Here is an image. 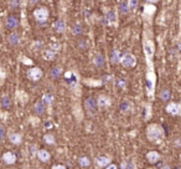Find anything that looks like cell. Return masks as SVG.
I'll return each instance as SVG.
<instances>
[{"label": "cell", "instance_id": "6da1fadb", "mask_svg": "<svg viewBox=\"0 0 181 169\" xmlns=\"http://www.w3.org/2000/svg\"><path fill=\"white\" fill-rule=\"evenodd\" d=\"M146 136H148V139L149 141H151V142H159L161 138H164L163 127H160L156 123L149 124L148 126V129H146Z\"/></svg>", "mask_w": 181, "mask_h": 169}, {"label": "cell", "instance_id": "7a4b0ae2", "mask_svg": "<svg viewBox=\"0 0 181 169\" xmlns=\"http://www.w3.org/2000/svg\"><path fill=\"white\" fill-rule=\"evenodd\" d=\"M143 49H144L145 59H146V62H148V66H149V71H153L151 59H153L154 52H155V46H154V42H153L150 39L144 37V39H143Z\"/></svg>", "mask_w": 181, "mask_h": 169}, {"label": "cell", "instance_id": "3957f363", "mask_svg": "<svg viewBox=\"0 0 181 169\" xmlns=\"http://www.w3.org/2000/svg\"><path fill=\"white\" fill-rule=\"evenodd\" d=\"M146 81H148V96L153 97L154 96V88H155V84H156V76L154 70L153 71H148L146 74Z\"/></svg>", "mask_w": 181, "mask_h": 169}, {"label": "cell", "instance_id": "277c9868", "mask_svg": "<svg viewBox=\"0 0 181 169\" xmlns=\"http://www.w3.org/2000/svg\"><path fill=\"white\" fill-rule=\"evenodd\" d=\"M120 64L125 67V69H129V67H134L137 65V59L135 56H133L132 54H125L122 56L120 59Z\"/></svg>", "mask_w": 181, "mask_h": 169}, {"label": "cell", "instance_id": "5b68a950", "mask_svg": "<svg viewBox=\"0 0 181 169\" xmlns=\"http://www.w3.org/2000/svg\"><path fill=\"white\" fill-rule=\"evenodd\" d=\"M34 16L39 22H45L49 19V10L46 7H37L34 11Z\"/></svg>", "mask_w": 181, "mask_h": 169}, {"label": "cell", "instance_id": "8992f818", "mask_svg": "<svg viewBox=\"0 0 181 169\" xmlns=\"http://www.w3.org/2000/svg\"><path fill=\"white\" fill-rule=\"evenodd\" d=\"M27 77H29L31 81H39V80L42 77V71H41L39 67L30 69L29 72H27Z\"/></svg>", "mask_w": 181, "mask_h": 169}, {"label": "cell", "instance_id": "52a82bcc", "mask_svg": "<svg viewBox=\"0 0 181 169\" xmlns=\"http://www.w3.org/2000/svg\"><path fill=\"white\" fill-rule=\"evenodd\" d=\"M65 77H66L67 82L70 84V86H71L72 88H76V87H77L78 79H77L76 72H73V71H68V72H66V74H65Z\"/></svg>", "mask_w": 181, "mask_h": 169}, {"label": "cell", "instance_id": "ba28073f", "mask_svg": "<svg viewBox=\"0 0 181 169\" xmlns=\"http://www.w3.org/2000/svg\"><path fill=\"white\" fill-rule=\"evenodd\" d=\"M166 112H168L169 114H173V116H178V114H180V107H179V103L170 102V103L166 106Z\"/></svg>", "mask_w": 181, "mask_h": 169}, {"label": "cell", "instance_id": "9c48e42d", "mask_svg": "<svg viewBox=\"0 0 181 169\" xmlns=\"http://www.w3.org/2000/svg\"><path fill=\"white\" fill-rule=\"evenodd\" d=\"M156 11V7L153 5V4H145L144 5V9H143V15L145 16V17H150V16H153L154 15V12Z\"/></svg>", "mask_w": 181, "mask_h": 169}, {"label": "cell", "instance_id": "30bf717a", "mask_svg": "<svg viewBox=\"0 0 181 169\" xmlns=\"http://www.w3.org/2000/svg\"><path fill=\"white\" fill-rule=\"evenodd\" d=\"M109 164H110V158H109V157H103V156H100V157H98V158L95 159V166L99 167V168L108 167Z\"/></svg>", "mask_w": 181, "mask_h": 169}, {"label": "cell", "instance_id": "8fae6325", "mask_svg": "<svg viewBox=\"0 0 181 169\" xmlns=\"http://www.w3.org/2000/svg\"><path fill=\"white\" fill-rule=\"evenodd\" d=\"M104 24H108V25H115V21H117V15L114 11H108L107 15L104 16Z\"/></svg>", "mask_w": 181, "mask_h": 169}, {"label": "cell", "instance_id": "7c38bea8", "mask_svg": "<svg viewBox=\"0 0 181 169\" xmlns=\"http://www.w3.org/2000/svg\"><path fill=\"white\" fill-rule=\"evenodd\" d=\"M146 159H148V162H149V163L154 164V163L159 162V159H160V154H159L158 152H155V151L148 152V153H146Z\"/></svg>", "mask_w": 181, "mask_h": 169}, {"label": "cell", "instance_id": "4fadbf2b", "mask_svg": "<svg viewBox=\"0 0 181 169\" xmlns=\"http://www.w3.org/2000/svg\"><path fill=\"white\" fill-rule=\"evenodd\" d=\"M97 104H98V107H100V108H105V107H108V106L110 104V98L107 97V96H103V94H102V96L98 97Z\"/></svg>", "mask_w": 181, "mask_h": 169}, {"label": "cell", "instance_id": "5bb4252c", "mask_svg": "<svg viewBox=\"0 0 181 169\" xmlns=\"http://www.w3.org/2000/svg\"><path fill=\"white\" fill-rule=\"evenodd\" d=\"M2 161L6 163V164H14L16 162V156L11 152H6L2 154Z\"/></svg>", "mask_w": 181, "mask_h": 169}, {"label": "cell", "instance_id": "9a60e30c", "mask_svg": "<svg viewBox=\"0 0 181 169\" xmlns=\"http://www.w3.org/2000/svg\"><path fill=\"white\" fill-rule=\"evenodd\" d=\"M36 156H37V158L41 161V162H49L50 161V158H51V156H50V153L47 152V151H45V149H40V151H37V153H36Z\"/></svg>", "mask_w": 181, "mask_h": 169}, {"label": "cell", "instance_id": "2e32d148", "mask_svg": "<svg viewBox=\"0 0 181 169\" xmlns=\"http://www.w3.org/2000/svg\"><path fill=\"white\" fill-rule=\"evenodd\" d=\"M55 56H56V51H55V50H51V49H47V50H45V51L42 52V57H44L45 60H47V61L53 60Z\"/></svg>", "mask_w": 181, "mask_h": 169}, {"label": "cell", "instance_id": "e0dca14e", "mask_svg": "<svg viewBox=\"0 0 181 169\" xmlns=\"http://www.w3.org/2000/svg\"><path fill=\"white\" fill-rule=\"evenodd\" d=\"M16 97H17V101H19L21 104H25V103L27 102V99H29L27 93L24 92V91H17V92H16Z\"/></svg>", "mask_w": 181, "mask_h": 169}, {"label": "cell", "instance_id": "ac0fdd59", "mask_svg": "<svg viewBox=\"0 0 181 169\" xmlns=\"http://www.w3.org/2000/svg\"><path fill=\"white\" fill-rule=\"evenodd\" d=\"M65 27H66V25H65V21L63 20H57V21L53 22V29L57 32H63L65 31Z\"/></svg>", "mask_w": 181, "mask_h": 169}, {"label": "cell", "instance_id": "d6986e66", "mask_svg": "<svg viewBox=\"0 0 181 169\" xmlns=\"http://www.w3.org/2000/svg\"><path fill=\"white\" fill-rule=\"evenodd\" d=\"M9 141L12 144H20L21 141H22V138H21V134H19V133H11L9 136Z\"/></svg>", "mask_w": 181, "mask_h": 169}, {"label": "cell", "instance_id": "ffe728a7", "mask_svg": "<svg viewBox=\"0 0 181 169\" xmlns=\"http://www.w3.org/2000/svg\"><path fill=\"white\" fill-rule=\"evenodd\" d=\"M95 101L92 98V97H88L86 101H85V107L90 111V112H92V111H94V108H95Z\"/></svg>", "mask_w": 181, "mask_h": 169}, {"label": "cell", "instance_id": "44dd1931", "mask_svg": "<svg viewBox=\"0 0 181 169\" xmlns=\"http://www.w3.org/2000/svg\"><path fill=\"white\" fill-rule=\"evenodd\" d=\"M93 64H94V66H97V67H103V65H104V59H103V56H102L100 54H97L95 57L93 59Z\"/></svg>", "mask_w": 181, "mask_h": 169}, {"label": "cell", "instance_id": "7402d4cb", "mask_svg": "<svg viewBox=\"0 0 181 169\" xmlns=\"http://www.w3.org/2000/svg\"><path fill=\"white\" fill-rule=\"evenodd\" d=\"M7 40H9V44H11V45H17V44L20 42V37H19V35H17L16 32L10 34Z\"/></svg>", "mask_w": 181, "mask_h": 169}, {"label": "cell", "instance_id": "603a6c76", "mask_svg": "<svg viewBox=\"0 0 181 169\" xmlns=\"http://www.w3.org/2000/svg\"><path fill=\"white\" fill-rule=\"evenodd\" d=\"M120 59H122V55H120L119 50H114V51L112 52V59H110V61H112L113 64H118V62H120Z\"/></svg>", "mask_w": 181, "mask_h": 169}, {"label": "cell", "instance_id": "cb8c5ba5", "mask_svg": "<svg viewBox=\"0 0 181 169\" xmlns=\"http://www.w3.org/2000/svg\"><path fill=\"white\" fill-rule=\"evenodd\" d=\"M6 25H7V27H9V29H15V27H16V25H17V19H16V17H14V16L7 17V20H6Z\"/></svg>", "mask_w": 181, "mask_h": 169}, {"label": "cell", "instance_id": "d4e9b609", "mask_svg": "<svg viewBox=\"0 0 181 169\" xmlns=\"http://www.w3.org/2000/svg\"><path fill=\"white\" fill-rule=\"evenodd\" d=\"M44 111H45L44 103H42V102H36V103H35V112H36L37 114H42Z\"/></svg>", "mask_w": 181, "mask_h": 169}, {"label": "cell", "instance_id": "484cf974", "mask_svg": "<svg viewBox=\"0 0 181 169\" xmlns=\"http://www.w3.org/2000/svg\"><path fill=\"white\" fill-rule=\"evenodd\" d=\"M42 102L46 103V104H51V103L53 102V96H52V94H49V93L44 94V96H42Z\"/></svg>", "mask_w": 181, "mask_h": 169}, {"label": "cell", "instance_id": "4316f807", "mask_svg": "<svg viewBox=\"0 0 181 169\" xmlns=\"http://www.w3.org/2000/svg\"><path fill=\"white\" fill-rule=\"evenodd\" d=\"M159 97L163 99V101H168L170 98V92L169 89H163L160 93H159Z\"/></svg>", "mask_w": 181, "mask_h": 169}, {"label": "cell", "instance_id": "83f0119b", "mask_svg": "<svg viewBox=\"0 0 181 169\" xmlns=\"http://www.w3.org/2000/svg\"><path fill=\"white\" fill-rule=\"evenodd\" d=\"M78 163H80L81 167H88L90 164V159H88L87 157H81V158L78 159Z\"/></svg>", "mask_w": 181, "mask_h": 169}, {"label": "cell", "instance_id": "f1b7e54d", "mask_svg": "<svg viewBox=\"0 0 181 169\" xmlns=\"http://www.w3.org/2000/svg\"><path fill=\"white\" fill-rule=\"evenodd\" d=\"M120 169H134V164H133L130 161L122 162V164H120Z\"/></svg>", "mask_w": 181, "mask_h": 169}, {"label": "cell", "instance_id": "f546056e", "mask_svg": "<svg viewBox=\"0 0 181 169\" xmlns=\"http://www.w3.org/2000/svg\"><path fill=\"white\" fill-rule=\"evenodd\" d=\"M60 74H61V69L60 67H53L51 70V72H50V75H51L52 79H57L60 76Z\"/></svg>", "mask_w": 181, "mask_h": 169}, {"label": "cell", "instance_id": "4dcf8cb0", "mask_svg": "<svg viewBox=\"0 0 181 169\" xmlns=\"http://www.w3.org/2000/svg\"><path fill=\"white\" fill-rule=\"evenodd\" d=\"M44 141L47 144H55V137L52 134H45L44 136Z\"/></svg>", "mask_w": 181, "mask_h": 169}, {"label": "cell", "instance_id": "1f68e13d", "mask_svg": "<svg viewBox=\"0 0 181 169\" xmlns=\"http://www.w3.org/2000/svg\"><path fill=\"white\" fill-rule=\"evenodd\" d=\"M1 106L4 108H7L10 106V99H9L7 96H2V98H1Z\"/></svg>", "mask_w": 181, "mask_h": 169}, {"label": "cell", "instance_id": "d6a6232c", "mask_svg": "<svg viewBox=\"0 0 181 169\" xmlns=\"http://www.w3.org/2000/svg\"><path fill=\"white\" fill-rule=\"evenodd\" d=\"M87 84H90V86H93V87H98V86H102V81H95V80H86L85 81Z\"/></svg>", "mask_w": 181, "mask_h": 169}, {"label": "cell", "instance_id": "836d02e7", "mask_svg": "<svg viewBox=\"0 0 181 169\" xmlns=\"http://www.w3.org/2000/svg\"><path fill=\"white\" fill-rule=\"evenodd\" d=\"M5 79H6V72L2 67H0V86H2L5 82Z\"/></svg>", "mask_w": 181, "mask_h": 169}, {"label": "cell", "instance_id": "e575fe53", "mask_svg": "<svg viewBox=\"0 0 181 169\" xmlns=\"http://www.w3.org/2000/svg\"><path fill=\"white\" fill-rule=\"evenodd\" d=\"M119 9H120V11H122L123 14H128V12H129V7H128L127 2H120V4H119Z\"/></svg>", "mask_w": 181, "mask_h": 169}, {"label": "cell", "instance_id": "d590c367", "mask_svg": "<svg viewBox=\"0 0 181 169\" xmlns=\"http://www.w3.org/2000/svg\"><path fill=\"white\" fill-rule=\"evenodd\" d=\"M127 5H128V7H129V10H134L137 6H138V1L137 0H130V1H127Z\"/></svg>", "mask_w": 181, "mask_h": 169}, {"label": "cell", "instance_id": "8d00e7d4", "mask_svg": "<svg viewBox=\"0 0 181 169\" xmlns=\"http://www.w3.org/2000/svg\"><path fill=\"white\" fill-rule=\"evenodd\" d=\"M81 32H82L81 25H80V24H76V25L73 26V29H72V34H73V35H78V34H81Z\"/></svg>", "mask_w": 181, "mask_h": 169}, {"label": "cell", "instance_id": "74e56055", "mask_svg": "<svg viewBox=\"0 0 181 169\" xmlns=\"http://www.w3.org/2000/svg\"><path fill=\"white\" fill-rule=\"evenodd\" d=\"M21 61H22V64H25V65H32V61H31L30 59L25 57V56H22V57H21Z\"/></svg>", "mask_w": 181, "mask_h": 169}, {"label": "cell", "instance_id": "f35d334b", "mask_svg": "<svg viewBox=\"0 0 181 169\" xmlns=\"http://www.w3.org/2000/svg\"><path fill=\"white\" fill-rule=\"evenodd\" d=\"M128 107H129V104L127 103V102H124V103H122V106H120V108H122V111H128Z\"/></svg>", "mask_w": 181, "mask_h": 169}, {"label": "cell", "instance_id": "ab89813d", "mask_svg": "<svg viewBox=\"0 0 181 169\" xmlns=\"http://www.w3.org/2000/svg\"><path fill=\"white\" fill-rule=\"evenodd\" d=\"M30 121H31V123H32V124H35V126H36V124H39V118H36V117H31V119H30Z\"/></svg>", "mask_w": 181, "mask_h": 169}, {"label": "cell", "instance_id": "60d3db41", "mask_svg": "<svg viewBox=\"0 0 181 169\" xmlns=\"http://www.w3.org/2000/svg\"><path fill=\"white\" fill-rule=\"evenodd\" d=\"M118 86L122 87V88H124L125 87V81L124 80H118Z\"/></svg>", "mask_w": 181, "mask_h": 169}, {"label": "cell", "instance_id": "b9f144b4", "mask_svg": "<svg viewBox=\"0 0 181 169\" xmlns=\"http://www.w3.org/2000/svg\"><path fill=\"white\" fill-rule=\"evenodd\" d=\"M103 79H104V80H102V84H105V82L110 81V79H112V77H110V76H104Z\"/></svg>", "mask_w": 181, "mask_h": 169}, {"label": "cell", "instance_id": "7bdbcfd3", "mask_svg": "<svg viewBox=\"0 0 181 169\" xmlns=\"http://www.w3.org/2000/svg\"><path fill=\"white\" fill-rule=\"evenodd\" d=\"M0 117H1V119H6V117H7V113L6 112H0Z\"/></svg>", "mask_w": 181, "mask_h": 169}, {"label": "cell", "instance_id": "ee69618b", "mask_svg": "<svg viewBox=\"0 0 181 169\" xmlns=\"http://www.w3.org/2000/svg\"><path fill=\"white\" fill-rule=\"evenodd\" d=\"M52 169H66L65 166H61V164H57V166H53Z\"/></svg>", "mask_w": 181, "mask_h": 169}, {"label": "cell", "instance_id": "f6af8a7d", "mask_svg": "<svg viewBox=\"0 0 181 169\" xmlns=\"http://www.w3.org/2000/svg\"><path fill=\"white\" fill-rule=\"evenodd\" d=\"M2 138H4V127L0 126V139H2Z\"/></svg>", "mask_w": 181, "mask_h": 169}, {"label": "cell", "instance_id": "bcb514c9", "mask_svg": "<svg viewBox=\"0 0 181 169\" xmlns=\"http://www.w3.org/2000/svg\"><path fill=\"white\" fill-rule=\"evenodd\" d=\"M105 169H118V167H117L115 164H109Z\"/></svg>", "mask_w": 181, "mask_h": 169}, {"label": "cell", "instance_id": "7dc6e473", "mask_svg": "<svg viewBox=\"0 0 181 169\" xmlns=\"http://www.w3.org/2000/svg\"><path fill=\"white\" fill-rule=\"evenodd\" d=\"M175 146L181 147V141H180V139H176V141H175Z\"/></svg>", "mask_w": 181, "mask_h": 169}, {"label": "cell", "instance_id": "c3c4849f", "mask_svg": "<svg viewBox=\"0 0 181 169\" xmlns=\"http://www.w3.org/2000/svg\"><path fill=\"white\" fill-rule=\"evenodd\" d=\"M9 4H10V5H12V6H16V5H19V2H17V1H10Z\"/></svg>", "mask_w": 181, "mask_h": 169}, {"label": "cell", "instance_id": "681fc988", "mask_svg": "<svg viewBox=\"0 0 181 169\" xmlns=\"http://www.w3.org/2000/svg\"><path fill=\"white\" fill-rule=\"evenodd\" d=\"M160 169H171V168H170L169 166H164V167H161Z\"/></svg>", "mask_w": 181, "mask_h": 169}, {"label": "cell", "instance_id": "f907efd6", "mask_svg": "<svg viewBox=\"0 0 181 169\" xmlns=\"http://www.w3.org/2000/svg\"><path fill=\"white\" fill-rule=\"evenodd\" d=\"M178 49H179V51H181V42L179 44V46H178Z\"/></svg>", "mask_w": 181, "mask_h": 169}, {"label": "cell", "instance_id": "816d5d0a", "mask_svg": "<svg viewBox=\"0 0 181 169\" xmlns=\"http://www.w3.org/2000/svg\"><path fill=\"white\" fill-rule=\"evenodd\" d=\"M179 107H180V114H181V102L179 103Z\"/></svg>", "mask_w": 181, "mask_h": 169}, {"label": "cell", "instance_id": "f5cc1de1", "mask_svg": "<svg viewBox=\"0 0 181 169\" xmlns=\"http://www.w3.org/2000/svg\"><path fill=\"white\" fill-rule=\"evenodd\" d=\"M180 161H181V154H180Z\"/></svg>", "mask_w": 181, "mask_h": 169}]
</instances>
